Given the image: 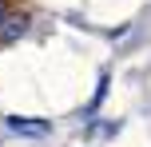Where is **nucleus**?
I'll list each match as a JSON object with an SVG mask.
<instances>
[{
    "instance_id": "nucleus-3",
    "label": "nucleus",
    "mask_w": 151,
    "mask_h": 147,
    "mask_svg": "<svg viewBox=\"0 0 151 147\" xmlns=\"http://www.w3.org/2000/svg\"><path fill=\"white\" fill-rule=\"evenodd\" d=\"M4 12H8V4H4V0H0V16H4Z\"/></svg>"
},
{
    "instance_id": "nucleus-1",
    "label": "nucleus",
    "mask_w": 151,
    "mask_h": 147,
    "mask_svg": "<svg viewBox=\"0 0 151 147\" xmlns=\"http://www.w3.org/2000/svg\"><path fill=\"white\" fill-rule=\"evenodd\" d=\"M24 28H28V16H20V12H4V16H0V44L16 40Z\"/></svg>"
},
{
    "instance_id": "nucleus-2",
    "label": "nucleus",
    "mask_w": 151,
    "mask_h": 147,
    "mask_svg": "<svg viewBox=\"0 0 151 147\" xmlns=\"http://www.w3.org/2000/svg\"><path fill=\"white\" fill-rule=\"evenodd\" d=\"M8 127H12V131H32V135H44L48 131V123H44V119H8Z\"/></svg>"
}]
</instances>
